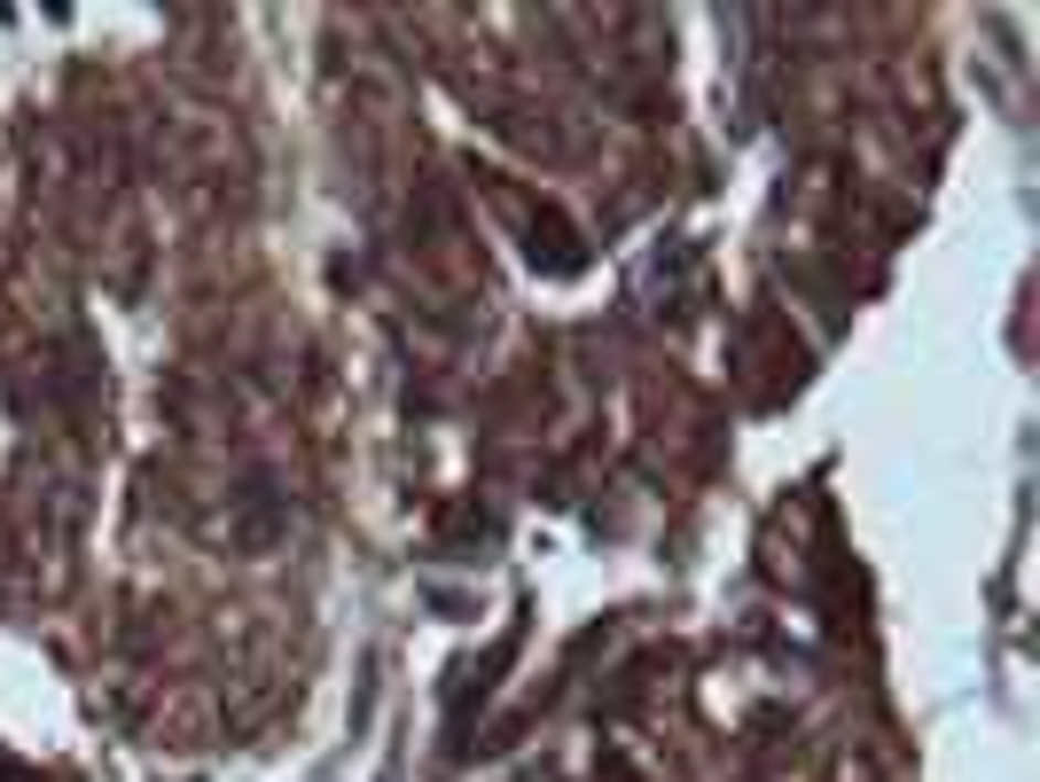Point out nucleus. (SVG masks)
Here are the masks:
<instances>
[{
  "instance_id": "nucleus-1",
  "label": "nucleus",
  "mask_w": 1040,
  "mask_h": 782,
  "mask_svg": "<svg viewBox=\"0 0 1040 782\" xmlns=\"http://www.w3.org/2000/svg\"><path fill=\"white\" fill-rule=\"evenodd\" d=\"M525 235H533V243H525V250H533V267H548V275H579V267H587L579 235H571L548 204H533V212H525Z\"/></svg>"
}]
</instances>
